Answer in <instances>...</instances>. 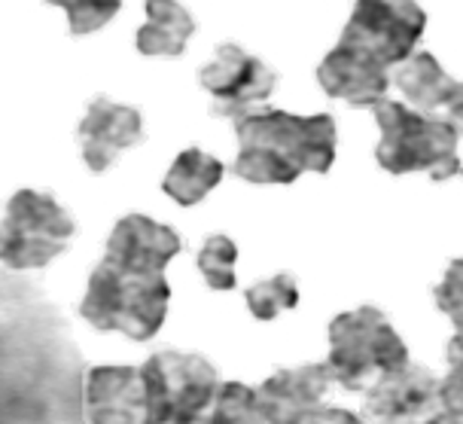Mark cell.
Here are the masks:
<instances>
[{
    "mask_svg": "<svg viewBox=\"0 0 463 424\" xmlns=\"http://www.w3.org/2000/svg\"><path fill=\"white\" fill-rule=\"evenodd\" d=\"M445 354H449V363H451V367H460V370H463V330H458V332H454V336L449 339V352H445Z\"/></svg>",
    "mask_w": 463,
    "mask_h": 424,
    "instance_id": "cell-26",
    "label": "cell"
},
{
    "mask_svg": "<svg viewBox=\"0 0 463 424\" xmlns=\"http://www.w3.org/2000/svg\"><path fill=\"white\" fill-rule=\"evenodd\" d=\"M73 236V214L52 193L19 189L0 220V263L15 272L43 269L68 251Z\"/></svg>",
    "mask_w": 463,
    "mask_h": 424,
    "instance_id": "cell-5",
    "label": "cell"
},
{
    "mask_svg": "<svg viewBox=\"0 0 463 424\" xmlns=\"http://www.w3.org/2000/svg\"><path fill=\"white\" fill-rule=\"evenodd\" d=\"M427 13L415 0H357L342 31V43H351L372 58L396 68L420 43Z\"/></svg>",
    "mask_w": 463,
    "mask_h": 424,
    "instance_id": "cell-7",
    "label": "cell"
},
{
    "mask_svg": "<svg viewBox=\"0 0 463 424\" xmlns=\"http://www.w3.org/2000/svg\"><path fill=\"white\" fill-rule=\"evenodd\" d=\"M439 406V379L420 363L405 361L366 388V412L375 424H424Z\"/></svg>",
    "mask_w": 463,
    "mask_h": 424,
    "instance_id": "cell-9",
    "label": "cell"
},
{
    "mask_svg": "<svg viewBox=\"0 0 463 424\" xmlns=\"http://www.w3.org/2000/svg\"><path fill=\"white\" fill-rule=\"evenodd\" d=\"M222 174H226V169H222V162L217 156L204 153V149H198V147H189L174 159L168 174H165L162 193L171 196L174 202L184 205V207L198 205L213 187L220 184Z\"/></svg>",
    "mask_w": 463,
    "mask_h": 424,
    "instance_id": "cell-17",
    "label": "cell"
},
{
    "mask_svg": "<svg viewBox=\"0 0 463 424\" xmlns=\"http://www.w3.org/2000/svg\"><path fill=\"white\" fill-rule=\"evenodd\" d=\"M168 303L171 284L165 272L104 256L89 275L80 314L101 332H122L135 342H146L162 330Z\"/></svg>",
    "mask_w": 463,
    "mask_h": 424,
    "instance_id": "cell-2",
    "label": "cell"
},
{
    "mask_svg": "<svg viewBox=\"0 0 463 424\" xmlns=\"http://www.w3.org/2000/svg\"><path fill=\"white\" fill-rule=\"evenodd\" d=\"M317 80L329 98H342L354 107H375L387 98L391 68H384L363 49L338 40L335 49H329V55L320 62Z\"/></svg>",
    "mask_w": 463,
    "mask_h": 424,
    "instance_id": "cell-13",
    "label": "cell"
},
{
    "mask_svg": "<svg viewBox=\"0 0 463 424\" xmlns=\"http://www.w3.org/2000/svg\"><path fill=\"white\" fill-rule=\"evenodd\" d=\"M77 138L86 169L92 174H104L126 149L144 140V116L137 107L98 95L82 113Z\"/></svg>",
    "mask_w": 463,
    "mask_h": 424,
    "instance_id": "cell-10",
    "label": "cell"
},
{
    "mask_svg": "<svg viewBox=\"0 0 463 424\" xmlns=\"http://www.w3.org/2000/svg\"><path fill=\"white\" fill-rule=\"evenodd\" d=\"M198 82L213 98V113L220 116H241L253 104L269 101L278 86V73L247 53L238 43H222L202 71Z\"/></svg>",
    "mask_w": 463,
    "mask_h": 424,
    "instance_id": "cell-8",
    "label": "cell"
},
{
    "mask_svg": "<svg viewBox=\"0 0 463 424\" xmlns=\"http://www.w3.org/2000/svg\"><path fill=\"white\" fill-rule=\"evenodd\" d=\"M424 424H463V415H458V412H433L430 419L424 421Z\"/></svg>",
    "mask_w": 463,
    "mask_h": 424,
    "instance_id": "cell-27",
    "label": "cell"
},
{
    "mask_svg": "<svg viewBox=\"0 0 463 424\" xmlns=\"http://www.w3.org/2000/svg\"><path fill=\"white\" fill-rule=\"evenodd\" d=\"M146 388L144 424H180L208 415L220 388L217 367L202 354L159 352L140 367Z\"/></svg>",
    "mask_w": 463,
    "mask_h": 424,
    "instance_id": "cell-6",
    "label": "cell"
},
{
    "mask_svg": "<svg viewBox=\"0 0 463 424\" xmlns=\"http://www.w3.org/2000/svg\"><path fill=\"white\" fill-rule=\"evenodd\" d=\"M378 147L375 159L391 174L424 171L433 180H449L463 171L458 159V131L445 116L415 111L409 104L384 98L375 104Z\"/></svg>",
    "mask_w": 463,
    "mask_h": 424,
    "instance_id": "cell-3",
    "label": "cell"
},
{
    "mask_svg": "<svg viewBox=\"0 0 463 424\" xmlns=\"http://www.w3.org/2000/svg\"><path fill=\"white\" fill-rule=\"evenodd\" d=\"M235 263H238V245L229 236H211L204 238L198 251V272L213 290H232L235 287Z\"/></svg>",
    "mask_w": 463,
    "mask_h": 424,
    "instance_id": "cell-20",
    "label": "cell"
},
{
    "mask_svg": "<svg viewBox=\"0 0 463 424\" xmlns=\"http://www.w3.org/2000/svg\"><path fill=\"white\" fill-rule=\"evenodd\" d=\"M326 363H299L284 367L256 388V403L266 424H305L324 406L329 390Z\"/></svg>",
    "mask_w": 463,
    "mask_h": 424,
    "instance_id": "cell-11",
    "label": "cell"
},
{
    "mask_svg": "<svg viewBox=\"0 0 463 424\" xmlns=\"http://www.w3.org/2000/svg\"><path fill=\"white\" fill-rule=\"evenodd\" d=\"M195 34V19L177 0H146V22L137 28L135 49L140 55L177 58Z\"/></svg>",
    "mask_w": 463,
    "mask_h": 424,
    "instance_id": "cell-15",
    "label": "cell"
},
{
    "mask_svg": "<svg viewBox=\"0 0 463 424\" xmlns=\"http://www.w3.org/2000/svg\"><path fill=\"white\" fill-rule=\"evenodd\" d=\"M180 247H184V241L171 226L146 217V214H126L107 238L104 256L140 265V269L165 272V265L180 254Z\"/></svg>",
    "mask_w": 463,
    "mask_h": 424,
    "instance_id": "cell-14",
    "label": "cell"
},
{
    "mask_svg": "<svg viewBox=\"0 0 463 424\" xmlns=\"http://www.w3.org/2000/svg\"><path fill=\"white\" fill-rule=\"evenodd\" d=\"M238 156L232 174L250 184H293L302 171L326 174L335 162V120L329 113L247 111L235 116Z\"/></svg>",
    "mask_w": 463,
    "mask_h": 424,
    "instance_id": "cell-1",
    "label": "cell"
},
{
    "mask_svg": "<svg viewBox=\"0 0 463 424\" xmlns=\"http://www.w3.org/2000/svg\"><path fill=\"white\" fill-rule=\"evenodd\" d=\"M46 4L64 10L73 37L95 34L104 24H110L113 15L122 10V0H46Z\"/></svg>",
    "mask_w": 463,
    "mask_h": 424,
    "instance_id": "cell-21",
    "label": "cell"
},
{
    "mask_svg": "<svg viewBox=\"0 0 463 424\" xmlns=\"http://www.w3.org/2000/svg\"><path fill=\"white\" fill-rule=\"evenodd\" d=\"M439 406L445 412L463 415V370L451 367L445 379H439Z\"/></svg>",
    "mask_w": 463,
    "mask_h": 424,
    "instance_id": "cell-23",
    "label": "cell"
},
{
    "mask_svg": "<svg viewBox=\"0 0 463 424\" xmlns=\"http://www.w3.org/2000/svg\"><path fill=\"white\" fill-rule=\"evenodd\" d=\"M391 80H393V86L400 89V95L405 101L424 113H433L436 107L449 104L454 86H458V82L442 71L436 55H430V53H411L405 62L396 64Z\"/></svg>",
    "mask_w": 463,
    "mask_h": 424,
    "instance_id": "cell-16",
    "label": "cell"
},
{
    "mask_svg": "<svg viewBox=\"0 0 463 424\" xmlns=\"http://www.w3.org/2000/svg\"><path fill=\"white\" fill-rule=\"evenodd\" d=\"M409 361V348L387 314L375 305L335 314L329 323L326 370L345 390H366L372 379Z\"/></svg>",
    "mask_w": 463,
    "mask_h": 424,
    "instance_id": "cell-4",
    "label": "cell"
},
{
    "mask_svg": "<svg viewBox=\"0 0 463 424\" xmlns=\"http://www.w3.org/2000/svg\"><path fill=\"white\" fill-rule=\"evenodd\" d=\"M445 107H449V116H445V120H449L454 126V131L463 138V82L454 86V92H451L449 104H445Z\"/></svg>",
    "mask_w": 463,
    "mask_h": 424,
    "instance_id": "cell-25",
    "label": "cell"
},
{
    "mask_svg": "<svg viewBox=\"0 0 463 424\" xmlns=\"http://www.w3.org/2000/svg\"><path fill=\"white\" fill-rule=\"evenodd\" d=\"M433 299L451 318L454 327L463 330V256L460 260H451V265L445 269L442 284L433 290Z\"/></svg>",
    "mask_w": 463,
    "mask_h": 424,
    "instance_id": "cell-22",
    "label": "cell"
},
{
    "mask_svg": "<svg viewBox=\"0 0 463 424\" xmlns=\"http://www.w3.org/2000/svg\"><path fill=\"white\" fill-rule=\"evenodd\" d=\"M305 424H366L360 415H354L351 410H338V406H320Z\"/></svg>",
    "mask_w": 463,
    "mask_h": 424,
    "instance_id": "cell-24",
    "label": "cell"
},
{
    "mask_svg": "<svg viewBox=\"0 0 463 424\" xmlns=\"http://www.w3.org/2000/svg\"><path fill=\"white\" fill-rule=\"evenodd\" d=\"M82 415L89 424H144L146 388L135 367H95L82 385Z\"/></svg>",
    "mask_w": 463,
    "mask_h": 424,
    "instance_id": "cell-12",
    "label": "cell"
},
{
    "mask_svg": "<svg viewBox=\"0 0 463 424\" xmlns=\"http://www.w3.org/2000/svg\"><path fill=\"white\" fill-rule=\"evenodd\" d=\"M208 419L211 424H266L256 403V390L244 381H220Z\"/></svg>",
    "mask_w": 463,
    "mask_h": 424,
    "instance_id": "cell-18",
    "label": "cell"
},
{
    "mask_svg": "<svg viewBox=\"0 0 463 424\" xmlns=\"http://www.w3.org/2000/svg\"><path fill=\"white\" fill-rule=\"evenodd\" d=\"M247 309L256 321H271L278 318L280 312H289L299 305V284H296L293 275H275L266 278L260 284L247 287Z\"/></svg>",
    "mask_w": 463,
    "mask_h": 424,
    "instance_id": "cell-19",
    "label": "cell"
},
{
    "mask_svg": "<svg viewBox=\"0 0 463 424\" xmlns=\"http://www.w3.org/2000/svg\"><path fill=\"white\" fill-rule=\"evenodd\" d=\"M180 424H211L208 415H202V419H193V421H180Z\"/></svg>",
    "mask_w": 463,
    "mask_h": 424,
    "instance_id": "cell-28",
    "label": "cell"
}]
</instances>
